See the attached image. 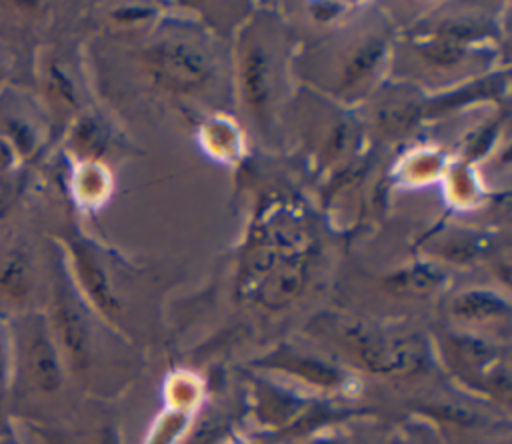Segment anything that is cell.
<instances>
[{
  "mask_svg": "<svg viewBox=\"0 0 512 444\" xmlns=\"http://www.w3.org/2000/svg\"><path fill=\"white\" fill-rule=\"evenodd\" d=\"M12 442V416L6 408L4 396H0V444Z\"/></svg>",
  "mask_w": 512,
  "mask_h": 444,
  "instance_id": "obj_7",
  "label": "cell"
},
{
  "mask_svg": "<svg viewBox=\"0 0 512 444\" xmlns=\"http://www.w3.org/2000/svg\"><path fill=\"white\" fill-rule=\"evenodd\" d=\"M246 82H248V92H250L254 104H260V96L264 94V88H262V58L256 52L248 58Z\"/></svg>",
  "mask_w": 512,
  "mask_h": 444,
  "instance_id": "obj_5",
  "label": "cell"
},
{
  "mask_svg": "<svg viewBox=\"0 0 512 444\" xmlns=\"http://www.w3.org/2000/svg\"><path fill=\"white\" fill-rule=\"evenodd\" d=\"M172 72H176L180 78H186L194 82L196 78H202V62L190 52H176L166 58Z\"/></svg>",
  "mask_w": 512,
  "mask_h": 444,
  "instance_id": "obj_4",
  "label": "cell"
},
{
  "mask_svg": "<svg viewBox=\"0 0 512 444\" xmlns=\"http://www.w3.org/2000/svg\"><path fill=\"white\" fill-rule=\"evenodd\" d=\"M36 278L30 254L12 242H0V318L10 320L38 312L34 308Z\"/></svg>",
  "mask_w": 512,
  "mask_h": 444,
  "instance_id": "obj_2",
  "label": "cell"
},
{
  "mask_svg": "<svg viewBox=\"0 0 512 444\" xmlns=\"http://www.w3.org/2000/svg\"><path fill=\"white\" fill-rule=\"evenodd\" d=\"M8 370H10V338L6 320L0 318V396H4L8 384Z\"/></svg>",
  "mask_w": 512,
  "mask_h": 444,
  "instance_id": "obj_6",
  "label": "cell"
},
{
  "mask_svg": "<svg viewBox=\"0 0 512 444\" xmlns=\"http://www.w3.org/2000/svg\"><path fill=\"white\" fill-rule=\"evenodd\" d=\"M0 78H2V68H0Z\"/></svg>",
  "mask_w": 512,
  "mask_h": 444,
  "instance_id": "obj_8",
  "label": "cell"
},
{
  "mask_svg": "<svg viewBox=\"0 0 512 444\" xmlns=\"http://www.w3.org/2000/svg\"><path fill=\"white\" fill-rule=\"evenodd\" d=\"M456 312L466 318H490V316H498L500 312H506V304L494 296L468 294L458 300Z\"/></svg>",
  "mask_w": 512,
  "mask_h": 444,
  "instance_id": "obj_3",
  "label": "cell"
},
{
  "mask_svg": "<svg viewBox=\"0 0 512 444\" xmlns=\"http://www.w3.org/2000/svg\"><path fill=\"white\" fill-rule=\"evenodd\" d=\"M10 338V370L4 402L14 418L32 402L56 396L64 384V360L50 322L42 312L6 320Z\"/></svg>",
  "mask_w": 512,
  "mask_h": 444,
  "instance_id": "obj_1",
  "label": "cell"
}]
</instances>
